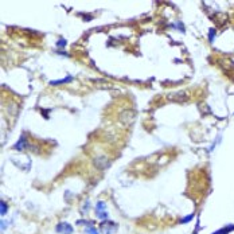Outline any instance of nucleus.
I'll return each mask as SVG.
<instances>
[{"instance_id":"nucleus-1","label":"nucleus","mask_w":234,"mask_h":234,"mask_svg":"<svg viewBox=\"0 0 234 234\" xmlns=\"http://www.w3.org/2000/svg\"><path fill=\"white\" fill-rule=\"evenodd\" d=\"M57 231L58 233H63V234H72L73 233V227L69 223H59L57 226Z\"/></svg>"},{"instance_id":"nucleus-2","label":"nucleus","mask_w":234,"mask_h":234,"mask_svg":"<svg viewBox=\"0 0 234 234\" xmlns=\"http://www.w3.org/2000/svg\"><path fill=\"white\" fill-rule=\"evenodd\" d=\"M187 98H188V97H187L184 93H183V94H182V93H178L176 96H170V100L178 101V102H184V101H187Z\"/></svg>"},{"instance_id":"nucleus-3","label":"nucleus","mask_w":234,"mask_h":234,"mask_svg":"<svg viewBox=\"0 0 234 234\" xmlns=\"http://www.w3.org/2000/svg\"><path fill=\"white\" fill-rule=\"evenodd\" d=\"M73 81V77L72 76H67L66 78L63 80H55V81H50L51 85H62V84H67V82H72Z\"/></svg>"},{"instance_id":"nucleus-4","label":"nucleus","mask_w":234,"mask_h":234,"mask_svg":"<svg viewBox=\"0 0 234 234\" xmlns=\"http://www.w3.org/2000/svg\"><path fill=\"white\" fill-rule=\"evenodd\" d=\"M26 145H27V141H26V137H24V136H22L19 141H18V143H16V144H15V147H14V148H15V149H24V147H26Z\"/></svg>"},{"instance_id":"nucleus-5","label":"nucleus","mask_w":234,"mask_h":234,"mask_svg":"<svg viewBox=\"0 0 234 234\" xmlns=\"http://www.w3.org/2000/svg\"><path fill=\"white\" fill-rule=\"evenodd\" d=\"M231 230H234V225H229L227 227H222V229H219L218 231H215V233H213V234H227L229 231H231Z\"/></svg>"},{"instance_id":"nucleus-6","label":"nucleus","mask_w":234,"mask_h":234,"mask_svg":"<svg viewBox=\"0 0 234 234\" xmlns=\"http://www.w3.org/2000/svg\"><path fill=\"white\" fill-rule=\"evenodd\" d=\"M97 211H102V210H106V205L104 203V202H98L97 203Z\"/></svg>"},{"instance_id":"nucleus-7","label":"nucleus","mask_w":234,"mask_h":234,"mask_svg":"<svg viewBox=\"0 0 234 234\" xmlns=\"http://www.w3.org/2000/svg\"><path fill=\"white\" fill-rule=\"evenodd\" d=\"M1 215H4L5 213H7V210H8V206H7V203H5L4 201H1Z\"/></svg>"},{"instance_id":"nucleus-8","label":"nucleus","mask_w":234,"mask_h":234,"mask_svg":"<svg viewBox=\"0 0 234 234\" xmlns=\"http://www.w3.org/2000/svg\"><path fill=\"white\" fill-rule=\"evenodd\" d=\"M194 218V214H190L188 217H186V218H183V219H180V223H187V222H190V221Z\"/></svg>"},{"instance_id":"nucleus-9","label":"nucleus","mask_w":234,"mask_h":234,"mask_svg":"<svg viewBox=\"0 0 234 234\" xmlns=\"http://www.w3.org/2000/svg\"><path fill=\"white\" fill-rule=\"evenodd\" d=\"M88 233H89V234H98V231H97V230L94 229L93 226H90V227L88 229Z\"/></svg>"},{"instance_id":"nucleus-10","label":"nucleus","mask_w":234,"mask_h":234,"mask_svg":"<svg viewBox=\"0 0 234 234\" xmlns=\"http://www.w3.org/2000/svg\"><path fill=\"white\" fill-rule=\"evenodd\" d=\"M57 46H59V47L66 46V40H65V39H59V42H57Z\"/></svg>"},{"instance_id":"nucleus-11","label":"nucleus","mask_w":234,"mask_h":234,"mask_svg":"<svg viewBox=\"0 0 234 234\" xmlns=\"http://www.w3.org/2000/svg\"><path fill=\"white\" fill-rule=\"evenodd\" d=\"M215 35V31L214 30H210V35H209V38H210V42H213V36Z\"/></svg>"}]
</instances>
